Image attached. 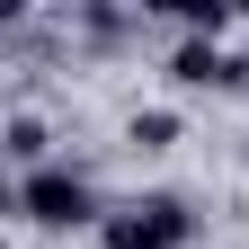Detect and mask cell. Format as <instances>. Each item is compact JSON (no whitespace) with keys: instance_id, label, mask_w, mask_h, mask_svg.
<instances>
[{"instance_id":"6da1fadb","label":"cell","mask_w":249,"mask_h":249,"mask_svg":"<svg viewBox=\"0 0 249 249\" xmlns=\"http://www.w3.org/2000/svg\"><path fill=\"white\" fill-rule=\"evenodd\" d=\"M9 213L36 223V231H80V223H98V187H89L71 160H45V169H27L9 187Z\"/></svg>"},{"instance_id":"7a4b0ae2","label":"cell","mask_w":249,"mask_h":249,"mask_svg":"<svg viewBox=\"0 0 249 249\" xmlns=\"http://www.w3.org/2000/svg\"><path fill=\"white\" fill-rule=\"evenodd\" d=\"M187 240H196L187 196H134L124 213H107V249H187Z\"/></svg>"},{"instance_id":"3957f363","label":"cell","mask_w":249,"mask_h":249,"mask_svg":"<svg viewBox=\"0 0 249 249\" xmlns=\"http://www.w3.org/2000/svg\"><path fill=\"white\" fill-rule=\"evenodd\" d=\"M45 142H53V134H45V116H27V107H9V134H0V151L18 160V178H27V169H45Z\"/></svg>"},{"instance_id":"277c9868","label":"cell","mask_w":249,"mask_h":249,"mask_svg":"<svg viewBox=\"0 0 249 249\" xmlns=\"http://www.w3.org/2000/svg\"><path fill=\"white\" fill-rule=\"evenodd\" d=\"M124 142H134V151H169V142H178V116H169V107H134Z\"/></svg>"},{"instance_id":"5b68a950","label":"cell","mask_w":249,"mask_h":249,"mask_svg":"<svg viewBox=\"0 0 249 249\" xmlns=\"http://www.w3.org/2000/svg\"><path fill=\"white\" fill-rule=\"evenodd\" d=\"M178 27H187V36H213V45H223V36H231V9H223V0H187V9H178Z\"/></svg>"}]
</instances>
